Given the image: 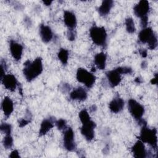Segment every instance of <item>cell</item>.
I'll use <instances>...</instances> for the list:
<instances>
[{
  "mask_svg": "<svg viewBox=\"0 0 158 158\" xmlns=\"http://www.w3.org/2000/svg\"><path fill=\"white\" fill-rule=\"evenodd\" d=\"M95 127L96 123L91 120L82 123L80 131L81 135L88 141H91L94 139Z\"/></svg>",
  "mask_w": 158,
  "mask_h": 158,
  "instance_id": "obj_7",
  "label": "cell"
},
{
  "mask_svg": "<svg viewBox=\"0 0 158 158\" xmlns=\"http://www.w3.org/2000/svg\"><path fill=\"white\" fill-rule=\"evenodd\" d=\"M40 35L42 41L45 43L51 41L53 38V33L51 28L44 24H41L40 27Z\"/></svg>",
  "mask_w": 158,
  "mask_h": 158,
  "instance_id": "obj_16",
  "label": "cell"
},
{
  "mask_svg": "<svg viewBox=\"0 0 158 158\" xmlns=\"http://www.w3.org/2000/svg\"><path fill=\"white\" fill-rule=\"evenodd\" d=\"M76 78L78 81L84 84L88 88L93 87L96 81L95 75L84 68L78 69Z\"/></svg>",
  "mask_w": 158,
  "mask_h": 158,
  "instance_id": "obj_4",
  "label": "cell"
},
{
  "mask_svg": "<svg viewBox=\"0 0 158 158\" xmlns=\"http://www.w3.org/2000/svg\"><path fill=\"white\" fill-rule=\"evenodd\" d=\"M107 56L103 52H101L96 54L94 57V63L96 67L99 70H104L106 65Z\"/></svg>",
  "mask_w": 158,
  "mask_h": 158,
  "instance_id": "obj_20",
  "label": "cell"
},
{
  "mask_svg": "<svg viewBox=\"0 0 158 158\" xmlns=\"http://www.w3.org/2000/svg\"><path fill=\"white\" fill-rule=\"evenodd\" d=\"M64 22L69 30H74L77 26V18L72 12L65 10L64 12Z\"/></svg>",
  "mask_w": 158,
  "mask_h": 158,
  "instance_id": "obj_14",
  "label": "cell"
},
{
  "mask_svg": "<svg viewBox=\"0 0 158 158\" xmlns=\"http://www.w3.org/2000/svg\"><path fill=\"white\" fill-rule=\"evenodd\" d=\"M117 69L121 75L130 74L132 73V69L129 67H118L117 68Z\"/></svg>",
  "mask_w": 158,
  "mask_h": 158,
  "instance_id": "obj_29",
  "label": "cell"
},
{
  "mask_svg": "<svg viewBox=\"0 0 158 158\" xmlns=\"http://www.w3.org/2000/svg\"><path fill=\"white\" fill-rule=\"evenodd\" d=\"M147 44H148V48L150 49H151V50L155 49L157 48V35H155L153 36V38Z\"/></svg>",
  "mask_w": 158,
  "mask_h": 158,
  "instance_id": "obj_28",
  "label": "cell"
},
{
  "mask_svg": "<svg viewBox=\"0 0 158 158\" xmlns=\"http://www.w3.org/2000/svg\"><path fill=\"white\" fill-rule=\"evenodd\" d=\"M43 2L47 6H50L51 4V3L52 2V1H43Z\"/></svg>",
  "mask_w": 158,
  "mask_h": 158,
  "instance_id": "obj_36",
  "label": "cell"
},
{
  "mask_svg": "<svg viewBox=\"0 0 158 158\" xmlns=\"http://www.w3.org/2000/svg\"><path fill=\"white\" fill-rule=\"evenodd\" d=\"M156 34L151 27L143 28L138 35L139 41L142 43H148Z\"/></svg>",
  "mask_w": 158,
  "mask_h": 158,
  "instance_id": "obj_17",
  "label": "cell"
},
{
  "mask_svg": "<svg viewBox=\"0 0 158 158\" xmlns=\"http://www.w3.org/2000/svg\"><path fill=\"white\" fill-rule=\"evenodd\" d=\"M89 36L95 44L100 46H104L106 44L107 35L104 27H92L89 29Z\"/></svg>",
  "mask_w": 158,
  "mask_h": 158,
  "instance_id": "obj_3",
  "label": "cell"
},
{
  "mask_svg": "<svg viewBox=\"0 0 158 158\" xmlns=\"http://www.w3.org/2000/svg\"><path fill=\"white\" fill-rule=\"evenodd\" d=\"M1 107L4 115L6 117H9L14 111L13 101L9 97L5 96L2 101Z\"/></svg>",
  "mask_w": 158,
  "mask_h": 158,
  "instance_id": "obj_18",
  "label": "cell"
},
{
  "mask_svg": "<svg viewBox=\"0 0 158 158\" xmlns=\"http://www.w3.org/2000/svg\"><path fill=\"white\" fill-rule=\"evenodd\" d=\"M55 124L59 130H64L67 128V122L65 120L62 118L56 120Z\"/></svg>",
  "mask_w": 158,
  "mask_h": 158,
  "instance_id": "obj_27",
  "label": "cell"
},
{
  "mask_svg": "<svg viewBox=\"0 0 158 158\" xmlns=\"http://www.w3.org/2000/svg\"><path fill=\"white\" fill-rule=\"evenodd\" d=\"M0 129L2 133L6 135H10L12 131V126L8 123H2L1 124Z\"/></svg>",
  "mask_w": 158,
  "mask_h": 158,
  "instance_id": "obj_26",
  "label": "cell"
},
{
  "mask_svg": "<svg viewBox=\"0 0 158 158\" xmlns=\"http://www.w3.org/2000/svg\"><path fill=\"white\" fill-rule=\"evenodd\" d=\"M9 157H10V158H19V157H20V156L19 154V151L15 149V150H13L10 153Z\"/></svg>",
  "mask_w": 158,
  "mask_h": 158,
  "instance_id": "obj_33",
  "label": "cell"
},
{
  "mask_svg": "<svg viewBox=\"0 0 158 158\" xmlns=\"http://www.w3.org/2000/svg\"><path fill=\"white\" fill-rule=\"evenodd\" d=\"M128 108L131 116L139 121L142 118L144 113V107L140 103L133 99H130L128 101Z\"/></svg>",
  "mask_w": 158,
  "mask_h": 158,
  "instance_id": "obj_5",
  "label": "cell"
},
{
  "mask_svg": "<svg viewBox=\"0 0 158 158\" xmlns=\"http://www.w3.org/2000/svg\"><path fill=\"white\" fill-rule=\"evenodd\" d=\"M23 48L22 45L14 40H10L9 43V50L11 56L16 61H19L22 56Z\"/></svg>",
  "mask_w": 158,
  "mask_h": 158,
  "instance_id": "obj_10",
  "label": "cell"
},
{
  "mask_svg": "<svg viewBox=\"0 0 158 158\" xmlns=\"http://www.w3.org/2000/svg\"><path fill=\"white\" fill-rule=\"evenodd\" d=\"M63 143L65 149L69 151H73L76 149L74 132L70 127L64 130Z\"/></svg>",
  "mask_w": 158,
  "mask_h": 158,
  "instance_id": "obj_6",
  "label": "cell"
},
{
  "mask_svg": "<svg viewBox=\"0 0 158 158\" xmlns=\"http://www.w3.org/2000/svg\"><path fill=\"white\" fill-rule=\"evenodd\" d=\"M13 143H14V140L11 135H6L5 137L3 138L2 144L6 149L12 148V147L13 146Z\"/></svg>",
  "mask_w": 158,
  "mask_h": 158,
  "instance_id": "obj_24",
  "label": "cell"
},
{
  "mask_svg": "<svg viewBox=\"0 0 158 158\" xmlns=\"http://www.w3.org/2000/svg\"><path fill=\"white\" fill-rule=\"evenodd\" d=\"M1 80L2 85L7 89L14 91L17 88L18 85L17 80L13 74H6Z\"/></svg>",
  "mask_w": 158,
  "mask_h": 158,
  "instance_id": "obj_12",
  "label": "cell"
},
{
  "mask_svg": "<svg viewBox=\"0 0 158 158\" xmlns=\"http://www.w3.org/2000/svg\"><path fill=\"white\" fill-rule=\"evenodd\" d=\"M7 69L6 63L4 60H1V78H2L5 75V72Z\"/></svg>",
  "mask_w": 158,
  "mask_h": 158,
  "instance_id": "obj_30",
  "label": "cell"
},
{
  "mask_svg": "<svg viewBox=\"0 0 158 158\" xmlns=\"http://www.w3.org/2000/svg\"><path fill=\"white\" fill-rule=\"evenodd\" d=\"M30 122V120L29 119H27V118H21L19 120V122H18L19 127L22 128V127L26 126L27 125H28Z\"/></svg>",
  "mask_w": 158,
  "mask_h": 158,
  "instance_id": "obj_31",
  "label": "cell"
},
{
  "mask_svg": "<svg viewBox=\"0 0 158 158\" xmlns=\"http://www.w3.org/2000/svg\"><path fill=\"white\" fill-rule=\"evenodd\" d=\"M106 75L109 84L112 88L117 86L121 82V74L118 71L117 68L107 72L106 73Z\"/></svg>",
  "mask_w": 158,
  "mask_h": 158,
  "instance_id": "obj_11",
  "label": "cell"
},
{
  "mask_svg": "<svg viewBox=\"0 0 158 158\" xmlns=\"http://www.w3.org/2000/svg\"><path fill=\"white\" fill-rule=\"evenodd\" d=\"M67 38L70 41H73L75 38V33L74 30H68L67 31Z\"/></svg>",
  "mask_w": 158,
  "mask_h": 158,
  "instance_id": "obj_32",
  "label": "cell"
},
{
  "mask_svg": "<svg viewBox=\"0 0 158 158\" xmlns=\"http://www.w3.org/2000/svg\"><path fill=\"white\" fill-rule=\"evenodd\" d=\"M78 117L80 118V122H81V123H85L86 122L89 121V120H91L89 114H88V111L86 109H82L78 114Z\"/></svg>",
  "mask_w": 158,
  "mask_h": 158,
  "instance_id": "obj_25",
  "label": "cell"
},
{
  "mask_svg": "<svg viewBox=\"0 0 158 158\" xmlns=\"http://www.w3.org/2000/svg\"><path fill=\"white\" fill-rule=\"evenodd\" d=\"M150 6L149 3L146 0H141L136 4L133 7V12L135 15L142 19L145 17H148V14L149 12Z\"/></svg>",
  "mask_w": 158,
  "mask_h": 158,
  "instance_id": "obj_8",
  "label": "cell"
},
{
  "mask_svg": "<svg viewBox=\"0 0 158 158\" xmlns=\"http://www.w3.org/2000/svg\"><path fill=\"white\" fill-rule=\"evenodd\" d=\"M133 157L136 158H145L148 156V153L144 143L140 139L138 140L131 148Z\"/></svg>",
  "mask_w": 158,
  "mask_h": 158,
  "instance_id": "obj_9",
  "label": "cell"
},
{
  "mask_svg": "<svg viewBox=\"0 0 158 158\" xmlns=\"http://www.w3.org/2000/svg\"><path fill=\"white\" fill-rule=\"evenodd\" d=\"M87 97H88L87 92L82 87H78L74 89L70 93V98L73 100L83 101L86 100Z\"/></svg>",
  "mask_w": 158,
  "mask_h": 158,
  "instance_id": "obj_19",
  "label": "cell"
},
{
  "mask_svg": "<svg viewBox=\"0 0 158 158\" xmlns=\"http://www.w3.org/2000/svg\"><path fill=\"white\" fill-rule=\"evenodd\" d=\"M56 120L54 118L49 117L44 119L40 125L39 130V136H43L47 134V133L54 127Z\"/></svg>",
  "mask_w": 158,
  "mask_h": 158,
  "instance_id": "obj_15",
  "label": "cell"
},
{
  "mask_svg": "<svg viewBox=\"0 0 158 158\" xmlns=\"http://www.w3.org/2000/svg\"><path fill=\"white\" fill-rule=\"evenodd\" d=\"M43 69L42 59L38 57L32 62L28 60L24 63L23 73L26 80L30 82L42 73Z\"/></svg>",
  "mask_w": 158,
  "mask_h": 158,
  "instance_id": "obj_1",
  "label": "cell"
},
{
  "mask_svg": "<svg viewBox=\"0 0 158 158\" xmlns=\"http://www.w3.org/2000/svg\"><path fill=\"white\" fill-rule=\"evenodd\" d=\"M69 56V53L68 50L64 48H61L57 53V57L63 65H66L68 63Z\"/></svg>",
  "mask_w": 158,
  "mask_h": 158,
  "instance_id": "obj_22",
  "label": "cell"
},
{
  "mask_svg": "<svg viewBox=\"0 0 158 158\" xmlns=\"http://www.w3.org/2000/svg\"><path fill=\"white\" fill-rule=\"evenodd\" d=\"M139 139L143 143H148L156 151L157 149V136L156 128H149L146 125L142 126Z\"/></svg>",
  "mask_w": 158,
  "mask_h": 158,
  "instance_id": "obj_2",
  "label": "cell"
},
{
  "mask_svg": "<svg viewBox=\"0 0 158 158\" xmlns=\"http://www.w3.org/2000/svg\"><path fill=\"white\" fill-rule=\"evenodd\" d=\"M151 83L152 85H156L157 83V74L156 73L154 77H153L151 80Z\"/></svg>",
  "mask_w": 158,
  "mask_h": 158,
  "instance_id": "obj_35",
  "label": "cell"
},
{
  "mask_svg": "<svg viewBox=\"0 0 158 158\" xmlns=\"http://www.w3.org/2000/svg\"><path fill=\"white\" fill-rule=\"evenodd\" d=\"M139 54L141 55V56L142 57H147V50L145 49H139Z\"/></svg>",
  "mask_w": 158,
  "mask_h": 158,
  "instance_id": "obj_34",
  "label": "cell"
},
{
  "mask_svg": "<svg viewBox=\"0 0 158 158\" xmlns=\"http://www.w3.org/2000/svg\"><path fill=\"white\" fill-rule=\"evenodd\" d=\"M135 81H136L137 83H141V81H140V79H139V78H136V79H135Z\"/></svg>",
  "mask_w": 158,
  "mask_h": 158,
  "instance_id": "obj_37",
  "label": "cell"
},
{
  "mask_svg": "<svg viewBox=\"0 0 158 158\" xmlns=\"http://www.w3.org/2000/svg\"><path fill=\"white\" fill-rule=\"evenodd\" d=\"M114 6V2L111 0H104L102 2L101 6L98 7V13L101 16L107 15L110 11Z\"/></svg>",
  "mask_w": 158,
  "mask_h": 158,
  "instance_id": "obj_21",
  "label": "cell"
},
{
  "mask_svg": "<svg viewBox=\"0 0 158 158\" xmlns=\"http://www.w3.org/2000/svg\"><path fill=\"white\" fill-rule=\"evenodd\" d=\"M125 102L122 98L119 96L115 97L109 104V108L111 112L117 114L122 111L124 107Z\"/></svg>",
  "mask_w": 158,
  "mask_h": 158,
  "instance_id": "obj_13",
  "label": "cell"
},
{
  "mask_svg": "<svg viewBox=\"0 0 158 158\" xmlns=\"http://www.w3.org/2000/svg\"><path fill=\"white\" fill-rule=\"evenodd\" d=\"M125 24L126 30L128 33H133L135 31V30H136L135 25V22L132 18H131V17L127 18L125 19Z\"/></svg>",
  "mask_w": 158,
  "mask_h": 158,
  "instance_id": "obj_23",
  "label": "cell"
}]
</instances>
